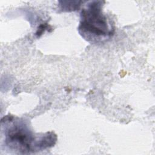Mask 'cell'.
<instances>
[{"label":"cell","mask_w":155,"mask_h":155,"mask_svg":"<svg viewBox=\"0 0 155 155\" xmlns=\"http://www.w3.org/2000/svg\"><path fill=\"white\" fill-rule=\"evenodd\" d=\"M99 2H93L86 10L81 13V22L79 27L82 33L87 32L96 36H105L110 35L106 18L101 13V5Z\"/></svg>","instance_id":"6da1fadb"},{"label":"cell","mask_w":155,"mask_h":155,"mask_svg":"<svg viewBox=\"0 0 155 155\" xmlns=\"http://www.w3.org/2000/svg\"><path fill=\"white\" fill-rule=\"evenodd\" d=\"M34 140L30 132L18 125L9 130L7 134V143L20 151L25 153L31 150V143Z\"/></svg>","instance_id":"7a4b0ae2"}]
</instances>
